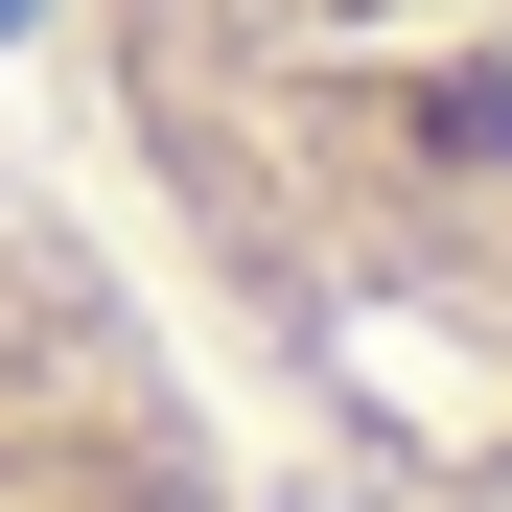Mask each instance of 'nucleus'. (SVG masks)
<instances>
[{"instance_id":"1","label":"nucleus","mask_w":512,"mask_h":512,"mask_svg":"<svg viewBox=\"0 0 512 512\" xmlns=\"http://www.w3.org/2000/svg\"><path fill=\"white\" fill-rule=\"evenodd\" d=\"M70 117L233 396L512 512V0H70Z\"/></svg>"},{"instance_id":"2","label":"nucleus","mask_w":512,"mask_h":512,"mask_svg":"<svg viewBox=\"0 0 512 512\" xmlns=\"http://www.w3.org/2000/svg\"><path fill=\"white\" fill-rule=\"evenodd\" d=\"M0 512H256L233 350L47 140H0Z\"/></svg>"}]
</instances>
